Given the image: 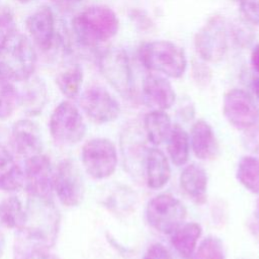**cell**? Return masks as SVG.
Segmentation results:
<instances>
[{
  "instance_id": "obj_11",
  "label": "cell",
  "mask_w": 259,
  "mask_h": 259,
  "mask_svg": "<svg viewBox=\"0 0 259 259\" xmlns=\"http://www.w3.org/2000/svg\"><path fill=\"white\" fill-rule=\"evenodd\" d=\"M54 191L62 204L78 205L84 196V181L77 164L71 159L61 161L54 171Z\"/></svg>"
},
{
  "instance_id": "obj_6",
  "label": "cell",
  "mask_w": 259,
  "mask_h": 259,
  "mask_svg": "<svg viewBox=\"0 0 259 259\" xmlns=\"http://www.w3.org/2000/svg\"><path fill=\"white\" fill-rule=\"evenodd\" d=\"M194 48L204 62L218 63L224 59L229 48V34L223 16H212L195 33Z\"/></svg>"
},
{
  "instance_id": "obj_19",
  "label": "cell",
  "mask_w": 259,
  "mask_h": 259,
  "mask_svg": "<svg viewBox=\"0 0 259 259\" xmlns=\"http://www.w3.org/2000/svg\"><path fill=\"white\" fill-rule=\"evenodd\" d=\"M147 185L152 189L163 188L171 177V167L167 156L157 148L147 150L144 163Z\"/></svg>"
},
{
  "instance_id": "obj_30",
  "label": "cell",
  "mask_w": 259,
  "mask_h": 259,
  "mask_svg": "<svg viewBox=\"0 0 259 259\" xmlns=\"http://www.w3.org/2000/svg\"><path fill=\"white\" fill-rule=\"evenodd\" d=\"M243 144L254 155H259V120L244 131Z\"/></svg>"
},
{
  "instance_id": "obj_5",
  "label": "cell",
  "mask_w": 259,
  "mask_h": 259,
  "mask_svg": "<svg viewBox=\"0 0 259 259\" xmlns=\"http://www.w3.org/2000/svg\"><path fill=\"white\" fill-rule=\"evenodd\" d=\"M185 205L170 193L154 196L146 206L148 224L157 232L171 235L186 219Z\"/></svg>"
},
{
  "instance_id": "obj_16",
  "label": "cell",
  "mask_w": 259,
  "mask_h": 259,
  "mask_svg": "<svg viewBox=\"0 0 259 259\" xmlns=\"http://www.w3.org/2000/svg\"><path fill=\"white\" fill-rule=\"evenodd\" d=\"M142 91L146 103L154 109H169L176 100V93L172 84L163 75H147L143 81Z\"/></svg>"
},
{
  "instance_id": "obj_28",
  "label": "cell",
  "mask_w": 259,
  "mask_h": 259,
  "mask_svg": "<svg viewBox=\"0 0 259 259\" xmlns=\"http://www.w3.org/2000/svg\"><path fill=\"white\" fill-rule=\"evenodd\" d=\"M191 259H226L223 241L215 236L205 237L195 249Z\"/></svg>"
},
{
  "instance_id": "obj_17",
  "label": "cell",
  "mask_w": 259,
  "mask_h": 259,
  "mask_svg": "<svg viewBox=\"0 0 259 259\" xmlns=\"http://www.w3.org/2000/svg\"><path fill=\"white\" fill-rule=\"evenodd\" d=\"M189 142L190 149L199 160H212L219 153V143L214 131L203 119H198L191 126Z\"/></svg>"
},
{
  "instance_id": "obj_38",
  "label": "cell",
  "mask_w": 259,
  "mask_h": 259,
  "mask_svg": "<svg viewBox=\"0 0 259 259\" xmlns=\"http://www.w3.org/2000/svg\"><path fill=\"white\" fill-rule=\"evenodd\" d=\"M20 259H58V258H56L54 255L49 254L48 252H42V253H35L32 255H28Z\"/></svg>"
},
{
  "instance_id": "obj_4",
  "label": "cell",
  "mask_w": 259,
  "mask_h": 259,
  "mask_svg": "<svg viewBox=\"0 0 259 259\" xmlns=\"http://www.w3.org/2000/svg\"><path fill=\"white\" fill-rule=\"evenodd\" d=\"M139 58L147 69L169 78H180L187 69L184 50L169 40L143 44L139 49Z\"/></svg>"
},
{
  "instance_id": "obj_2",
  "label": "cell",
  "mask_w": 259,
  "mask_h": 259,
  "mask_svg": "<svg viewBox=\"0 0 259 259\" xmlns=\"http://www.w3.org/2000/svg\"><path fill=\"white\" fill-rule=\"evenodd\" d=\"M36 52L31 39L14 31L0 40V76L9 81H26L34 72Z\"/></svg>"
},
{
  "instance_id": "obj_14",
  "label": "cell",
  "mask_w": 259,
  "mask_h": 259,
  "mask_svg": "<svg viewBox=\"0 0 259 259\" xmlns=\"http://www.w3.org/2000/svg\"><path fill=\"white\" fill-rule=\"evenodd\" d=\"M30 39L41 51H50L56 39L55 16L49 6L38 7L26 19Z\"/></svg>"
},
{
  "instance_id": "obj_31",
  "label": "cell",
  "mask_w": 259,
  "mask_h": 259,
  "mask_svg": "<svg viewBox=\"0 0 259 259\" xmlns=\"http://www.w3.org/2000/svg\"><path fill=\"white\" fill-rule=\"evenodd\" d=\"M239 4L246 19L259 25V0H239Z\"/></svg>"
},
{
  "instance_id": "obj_25",
  "label": "cell",
  "mask_w": 259,
  "mask_h": 259,
  "mask_svg": "<svg viewBox=\"0 0 259 259\" xmlns=\"http://www.w3.org/2000/svg\"><path fill=\"white\" fill-rule=\"evenodd\" d=\"M236 176L248 191L259 194V157L255 155L243 156L238 162Z\"/></svg>"
},
{
  "instance_id": "obj_7",
  "label": "cell",
  "mask_w": 259,
  "mask_h": 259,
  "mask_svg": "<svg viewBox=\"0 0 259 259\" xmlns=\"http://www.w3.org/2000/svg\"><path fill=\"white\" fill-rule=\"evenodd\" d=\"M98 66L103 78L122 97L130 98L134 92L133 72L127 54L119 48H109L99 57Z\"/></svg>"
},
{
  "instance_id": "obj_8",
  "label": "cell",
  "mask_w": 259,
  "mask_h": 259,
  "mask_svg": "<svg viewBox=\"0 0 259 259\" xmlns=\"http://www.w3.org/2000/svg\"><path fill=\"white\" fill-rule=\"evenodd\" d=\"M81 160L85 171L94 179L110 177L117 166V152L114 144L105 138H95L82 148Z\"/></svg>"
},
{
  "instance_id": "obj_10",
  "label": "cell",
  "mask_w": 259,
  "mask_h": 259,
  "mask_svg": "<svg viewBox=\"0 0 259 259\" xmlns=\"http://www.w3.org/2000/svg\"><path fill=\"white\" fill-rule=\"evenodd\" d=\"M223 113L228 122L237 130L246 131L259 120V108L246 91L229 90L223 99Z\"/></svg>"
},
{
  "instance_id": "obj_23",
  "label": "cell",
  "mask_w": 259,
  "mask_h": 259,
  "mask_svg": "<svg viewBox=\"0 0 259 259\" xmlns=\"http://www.w3.org/2000/svg\"><path fill=\"white\" fill-rule=\"evenodd\" d=\"M172 128L171 118L165 110L154 109L144 117V131L148 141L159 146L167 141Z\"/></svg>"
},
{
  "instance_id": "obj_37",
  "label": "cell",
  "mask_w": 259,
  "mask_h": 259,
  "mask_svg": "<svg viewBox=\"0 0 259 259\" xmlns=\"http://www.w3.org/2000/svg\"><path fill=\"white\" fill-rule=\"evenodd\" d=\"M56 2V5H58L60 8L67 10L74 8L81 0H54Z\"/></svg>"
},
{
  "instance_id": "obj_39",
  "label": "cell",
  "mask_w": 259,
  "mask_h": 259,
  "mask_svg": "<svg viewBox=\"0 0 259 259\" xmlns=\"http://www.w3.org/2000/svg\"><path fill=\"white\" fill-rule=\"evenodd\" d=\"M251 88L253 90L254 95L259 100V77H254L251 82Z\"/></svg>"
},
{
  "instance_id": "obj_21",
  "label": "cell",
  "mask_w": 259,
  "mask_h": 259,
  "mask_svg": "<svg viewBox=\"0 0 259 259\" xmlns=\"http://www.w3.org/2000/svg\"><path fill=\"white\" fill-rule=\"evenodd\" d=\"M18 100L23 110L29 115H36L41 112L48 100L47 87L42 79L30 77L25 81V85Z\"/></svg>"
},
{
  "instance_id": "obj_18",
  "label": "cell",
  "mask_w": 259,
  "mask_h": 259,
  "mask_svg": "<svg viewBox=\"0 0 259 259\" xmlns=\"http://www.w3.org/2000/svg\"><path fill=\"white\" fill-rule=\"evenodd\" d=\"M183 192L196 204H203L207 199V174L199 165H186L179 177Z\"/></svg>"
},
{
  "instance_id": "obj_12",
  "label": "cell",
  "mask_w": 259,
  "mask_h": 259,
  "mask_svg": "<svg viewBox=\"0 0 259 259\" xmlns=\"http://www.w3.org/2000/svg\"><path fill=\"white\" fill-rule=\"evenodd\" d=\"M24 184L28 196L53 200L54 170L47 156L38 154L25 160Z\"/></svg>"
},
{
  "instance_id": "obj_29",
  "label": "cell",
  "mask_w": 259,
  "mask_h": 259,
  "mask_svg": "<svg viewBox=\"0 0 259 259\" xmlns=\"http://www.w3.org/2000/svg\"><path fill=\"white\" fill-rule=\"evenodd\" d=\"M18 101V93L11 81L0 76V119L8 118Z\"/></svg>"
},
{
  "instance_id": "obj_22",
  "label": "cell",
  "mask_w": 259,
  "mask_h": 259,
  "mask_svg": "<svg viewBox=\"0 0 259 259\" xmlns=\"http://www.w3.org/2000/svg\"><path fill=\"white\" fill-rule=\"evenodd\" d=\"M24 184V172L8 149L0 144V190L15 191Z\"/></svg>"
},
{
  "instance_id": "obj_42",
  "label": "cell",
  "mask_w": 259,
  "mask_h": 259,
  "mask_svg": "<svg viewBox=\"0 0 259 259\" xmlns=\"http://www.w3.org/2000/svg\"><path fill=\"white\" fill-rule=\"evenodd\" d=\"M257 209H259V199H258V201H257Z\"/></svg>"
},
{
  "instance_id": "obj_15",
  "label": "cell",
  "mask_w": 259,
  "mask_h": 259,
  "mask_svg": "<svg viewBox=\"0 0 259 259\" xmlns=\"http://www.w3.org/2000/svg\"><path fill=\"white\" fill-rule=\"evenodd\" d=\"M10 141L14 151L26 159L41 154L42 139L38 126L29 119L14 122L11 128Z\"/></svg>"
},
{
  "instance_id": "obj_20",
  "label": "cell",
  "mask_w": 259,
  "mask_h": 259,
  "mask_svg": "<svg viewBox=\"0 0 259 259\" xmlns=\"http://www.w3.org/2000/svg\"><path fill=\"white\" fill-rule=\"evenodd\" d=\"M201 233L202 229L199 224L183 223L171 234L170 243L183 259H191Z\"/></svg>"
},
{
  "instance_id": "obj_34",
  "label": "cell",
  "mask_w": 259,
  "mask_h": 259,
  "mask_svg": "<svg viewBox=\"0 0 259 259\" xmlns=\"http://www.w3.org/2000/svg\"><path fill=\"white\" fill-rule=\"evenodd\" d=\"M14 31L16 28L12 15L8 11L3 12L0 15V40Z\"/></svg>"
},
{
  "instance_id": "obj_1",
  "label": "cell",
  "mask_w": 259,
  "mask_h": 259,
  "mask_svg": "<svg viewBox=\"0 0 259 259\" xmlns=\"http://www.w3.org/2000/svg\"><path fill=\"white\" fill-rule=\"evenodd\" d=\"M59 227L60 213L53 200L28 196L24 222L15 237L16 259L48 252L56 243Z\"/></svg>"
},
{
  "instance_id": "obj_33",
  "label": "cell",
  "mask_w": 259,
  "mask_h": 259,
  "mask_svg": "<svg viewBox=\"0 0 259 259\" xmlns=\"http://www.w3.org/2000/svg\"><path fill=\"white\" fill-rule=\"evenodd\" d=\"M143 259H173V257L163 244L155 243L148 248Z\"/></svg>"
},
{
  "instance_id": "obj_13",
  "label": "cell",
  "mask_w": 259,
  "mask_h": 259,
  "mask_svg": "<svg viewBox=\"0 0 259 259\" xmlns=\"http://www.w3.org/2000/svg\"><path fill=\"white\" fill-rule=\"evenodd\" d=\"M80 105L85 114L96 123H108L118 118L120 105L105 88L93 85L81 95Z\"/></svg>"
},
{
  "instance_id": "obj_27",
  "label": "cell",
  "mask_w": 259,
  "mask_h": 259,
  "mask_svg": "<svg viewBox=\"0 0 259 259\" xmlns=\"http://www.w3.org/2000/svg\"><path fill=\"white\" fill-rule=\"evenodd\" d=\"M83 82V70L78 64L71 65L65 71L58 74L56 78L60 91L68 98H75L81 89Z\"/></svg>"
},
{
  "instance_id": "obj_26",
  "label": "cell",
  "mask_w": 259,
  "mask_h": 259,
  "mask_svg": "<svg viewBox=\"0 0 259 259\" xmlns=\"http://www.w3.org/2000/svg\"><path fill=\"white\" fill-rule=\"evenodd\" d=\"M25 218V208L21 201L10 196L0 202V226L6 229H19Z\"/></svg>"
},
{
  "instance_id": "obj_24",
  "label": "cell",
  "mask_w": 259,
  "mask_h": 259,
  "mask_svg": "<svg viewBox=\"0 0 259 259\" xmlns=\"http://www.w3.org/2000/svg\"><path fill=\"white\" fill-rule=\"evenodd\" d=\"M167 152L171 162L175 166H183L187 163L190 152L189 136L185 130L179 125H172L167 139Z\"/></svg>"
},
{
  "instance_id": "obj_36",
  "label": "cell",
  "mask_w": 259,
  "mask_h": 259,
  "mask_svg": "<svg viewBox=\"0 0 259 259\" xmlns=\"http://www.w3.org/2000/svg\"><path fill=\"white\" fill-rule=\"evenodd\" d=\"M250 60H251V65L253 69L257 73H259V44H257L255 48L252 50Z\"/></svg>"
},
{
  "instance_id": "obj_3",
  "label": "cell",
  "mask_w": 259,
  "mask_h": 259,
  "mask_svg": "<svg viewBox=\"0 0 259 259\" xmlns=\"http://www.w3.org/2000/svg\"><path fill=\"white\" fill-rule=\"evenodd\" d=\"M119 20L115 12L104 5H94L73 19L76 38L85 47H95L112 38L118 31Z\"/></svg>"
},
{
  "instance_id": "obj_40",
  "label": "cell",
  "mask_w": 259,
  "mask_h": 259,
  "mask_svg": "<svg viewBox=\"0 0 259 259\" xmlns=\"http://www.w3.org/2000/svg\"><path fill=\"white\" fill-rule=\"evenodd\" d=\"M3 249H4V237H3L2 233L0 232V256L3 252Z\"/></svg>"
},
{
  "instance_id": "obj_41",
  "label": "cell",
  "mask_w": 259,
  "mask_h": 259,
  "mask_svg": "<svg viewBox=\"0 0 259 259\" xmlns=\"http://www.w3.org/2000/svg\"><path fill=\"white\" fill-rule=\"evenodd\" d=\"M17 1H19L21 3H27V2H30L31 0H17Z\"/></svg>"
},
{
  "instance_id": "obj_9",
  "label": "cell",
  "mask_w": 259,
  "mask_h": 259,
  "mask_svg": "<svg viewBox=\"0 0 259 259\" xmlns=\"http://www.w3.org/2000/svg\"><path fill=\"white\" fill-rule=\"evenodd\" d=\"M49 127L53 139L63 145L76 144L86 134L83 117L79 109L70 101H63L54 109Z\"/></svg>"
},
{
  "instance_id": "obj_32",
  "label": "cell",
  "mask_w": 259,
  "mask_h": 259,
  "mask_svg": "<svg viewBox=\"0 0 259 259\" xmlns=\"http://www.w3.org/2000/svg\"><path fill=\"white\" fill-rule=\"evenodd\" d=\"M192 76L198 85L206 86L211 80V70L204 63L194 62L192 65Z\"/></svg>"
},
{
  "instance_id": "obj_35",
  "label": "cell",
  "mask_w": 259,
  "mask_h": 259,
  "mask_svg": "<svg viewBox=\"0 0 259 259\" xmlns=\"http://www.w3.org/2000/svg\"><path fill=\"white\" fill-rule=\"evenodd\" d=\"M248 228L252 236L256 239V241L259 242V209H256V211L249 220Z\"/></svg>"
}]
</instances>
